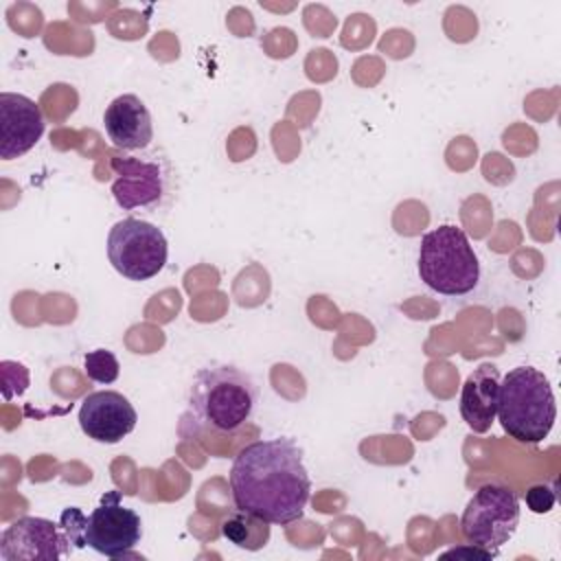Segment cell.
Wrapping results in <instances>:
<instances>
[{"label": "cell", "mask_w": 561, "mask_h": 561, "mask_svg": "<svg viewBox=\"0 0 561 561\" xmlns=\"http://www.w3.org/2000/svg\"><path fill=\"white\" fill-rule=\"evenodd\" d=\"M83 368H85L88 379H92L96 383H114L121 375V364H118L116 355L107 348L90 351L83 359Z\"/></svg>", "instance_id": "9a60e30c"}, {"label": "cell", "mask_w": 561, "mask_h": 561, "mask_svg": "<svg viewBox=\"0 0 561 561\" xmlns=\"http://www.w3.org/2000/svg\"><path fill=\"white\" fill-rule=\"evenodd\" d=\"M142 537V522L134 508L121 504V491H107L99 506L85 517V546L103 557L129 554Z\"/></svg>", "instance_id": "52a82bcc"}, {"label": "cell", "mask_w": 561, "mask_h": 561, "mask_svg": "<svg viewBox=\"0 0 561 561\" xmlns=\"http://www.w3.org/2000/svg\"><path fill=\"white\" fill-rule=\"evenodd\" d=\"M103 125L112 145L125 151L145 149L153 140L151 114L136 94L116 96L103 112Z\"/></svg>", "instance_id": "7c38bea8"}, {"label": "cell", "mask_w": 561, "mask_h": 561, "mask_svg": "<svg viewBox=\"0 0 561 561\" xmlns=\"http://www.w3.org/2000/svg\"><path fill=\"white\" fill-rule=\"evenodd\" d=\"M230 491L237 508L270 524H291L305 515L311 480L302 449L291 438H267L245 445L230 467Z\"/></svg>", "instance_id": "6da1fadb"}, {"label": "cell", "mask_w": 561, "mask_h": 561, "mask_svg": "<svg viewBox=\"0 0 561 561\" xmlns=\"http://www.w3.org/2000/svg\"><path fill=\"white\" fill-rule=\"evenodd\" d=\"M497 421L519 443H541L557 419V403L548 377L533 366H517L500 381Z\"/></svg>", "instance_id": "3957f363"}, {"label": "cell", "mask_w": 561, "mask_h": 561, "mask_svg": "<svg viewBox=\"0 0 561 561\" xmlns=\"http://www.w3.org/2000/svg\"><path fill=\"white\" fill-rule=\"evenodd\" d=\"M70 552V539L61 526L44 517H20L0 535L2 561H55Z\"/></svg>", "instance_id": "9c48e42d"}, {"label": "cell", "mask_w": 561, "mask_h": 561, "mask_svg": "<svg viewBox=\"0 0 561 561\" xmlns=\"http://www.w3.org/2000/svg\"><path fill=\"white\" fill-rule=\"evenodd\" d=\"M64 533L68 535L70 543L75 548H83L85 546V539H83V530H85V515L77 508V506H70L61 513V524Z\"/></svg>", "instance_id": "2e32d148"}, {"label": "cell", "mask_w": 561, "mask_h": 561, "mask_svg": "<svg viewBox=\"0 0 561 561\" xmlns=\"http://www.w3.org/2000/svg\"><path fill=\"white\" fill-rule=\"evenodd\" d=\"M557 502V495H554V489L548 486V484H535L526 491V506L537 513V515H543V513H550L552 506Z\"/></svg>", "instance_id": "e0dca14e"}, {"label": "cell", "mask_w": 561, "mask_h": 561, "mask_svg": "<svg viewBox=\"0 0 561 561\" xmlns=\"http://www.w3.org/2000/svg\"><path fill=\"white\" fill-rule=\"evenodd\" d=\"M221 535L232 546L248 550V552H256V550L265 548L270 541V522L250 511L234 508L224 517Z\"/></svg>", "instance_id": "5bb4252c"}, {"label": "cell", "mask_w": 561, "mask_h": 561, "mask_svg": "<svg viewBox=\"0 0 561 561\" xmlns=\"http://www.w3.org/2000/svg\"><path fill=\"white\" fill-rule=\"evenodd\" d=\"M39 105L18 92L0 94V158L13 160L31 151L44 134Z\"/></svg>", "instance_id": "8fae6325"}, {"label": "cell", "mask_w": 561, "mask_h": 561, "mask_svg": "<svg viewBox=\"0 0 561 561\" xmlns=\"http://www.w3.org/2000/svg\"><path fill=\"white\" fill-rule=\"evenodd\" d=\"M500 370L495 364H480L462 383L460 414L471 432L484 434L491 430L497 414Z\"/></svg>", "instance_id": "4fadbf2b"}, {"label": "cell", "mask_w": 561, "mask_h": 561, "mask_svg": "<svg viewBox=\"0 0 561 561\" xmlns=\"http://www.w3.org/2000/svg\"><path fill=\"white\" fill-rule=\"evenodd\" d=\"M138 423V412L116 390H99L90 392L79 408V427L81 432L105 445L121 443L127 434L134 432Z\"/></svg>", "instance_id": "30bf717a"}, {"label": "cell", "mask_w": 561, "mask_h": 561, "mask_svg": "<svg viewBox=\"0 0 561 561\" xmlns=\"http://www.w3.org/2000/svg\"><path fill=\"white\" fill-rule=\"evenodd\" d=\"M256 399L259 390L252 377L237 366L213 364L199 368L188 390L180 432L191 427L195 432L234 434L250 421Z\"/></svg>", "instance_id": "7a4b0ae2"}, {"label": "cell", "mask_w": 561, "mask_h": 561, "mask_svg": "<svg viewBox=\"0 0 561 561\" xmlns=\"http://www.w3.org/2000/svg\"><path fill=\"white\" fill-rule=\"evenodd\" d=\"M112 195L123 210L153 208L167 193V164L158 156H114Z\"/></svg>", "instance_id": "ba28073f"}, {"label": "cell", "mask_w": 561, "mask_h": 561, "mask_svg": "<svg viewBox=\"0 0 561 561\" xmlns=\"http://www.w3.org/2000/svg\"><path fill=\"white\" fill-rule=\"evenodd\" d=\"M421 280L445 296L469 294L480 280V263L462 228L445 224L421 239Z\"/></svg>", "instance_id": "277c9868"}, {"label": "cell", "mask_w": 561, "mask_h": 561, "mask_svg": "<svg viewBox=\"0 0 561 561\" xmlns=\"http://www.w3.org/2000/svg\"><path fill=\"white\" fill-rule=\"evenodd\" d=\"M169 243L162 230L145 219L116 221L107 234V259L129 280H149L167 265Z\"/></svg>", "instance_id": "8992f818"}, {"label": "cell", "mask_w": 561, "mask_h": 561, "mask_svg": "<svg viewBox=\"0 0 561 561\" xmlns=\"http://www.w3.org/2000/svg\"><path fill=\"white\" fill-rule=\"evenodd\" d=\"M519 497L497 482L482 484L467 502L460 517V533L467 543L497 552L519 524Z\"/></svg>", "instance_id": "5b68a950"}]
</instances>
